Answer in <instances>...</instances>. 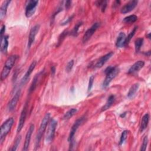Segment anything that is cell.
I'll use <instances>...</instances> for the list:
<instances>
[{
    "label": "cell",
    "mask_w": 151,
    "mask_h": 151,
    "mask_svg": "<svg viewBox=\"0 0 151 151\" xmlns=\"http://www.w3.org/2000/svg\"><path fill=\"white\" fill-rule=\"evenodd\" d=\"M27 110H28V106H27V103H25V104L24 105L23 109L21 111V115H20L19 123H18L17 130V133H19L21 132V130H22V129L24 125V123H25L27 114Z\"/></svg>",
    "instance_id": "9c48e42d"
},
{
    "label": "cell",
    "mask_w": 151,
    "mask_h": 151,
    "mask_svg": "<svg viewBox=\"0 0 151 151\" xmlns=\"http://www.w3.org/2000/svg\"><path fill=\"white\" fill-rule=\"evenodd\" d=\"M42 73V71H41V72H40V73H38V74H37L34 76V78H33V81H32V83H31V86H30L29 89V93L32 92V91L35 90V88H36L37 85L38 81V79H39L40 76V75H41V74Z\"/></svg>",
    "instance_id": "603a6c76"
},
{
    "label": "cell",
    "mask_w": 151,
    "mask_h": 151,
    "mask_svg": "<svg viewBox=\"0 0 151 151\" xmlns=\"http://www.w3.org/2000/svg\"><path fill=\"white\" fill-rule=\"evenodd\" d=\"M84 120V117H80L79 119H78L74 123V124L73 125L70 134H69V136L68 138V142L70 143V147H73V139H74V136L75 135V133L77 131V130L78 129V127L81 125V124L82 123V122H83Z\"/></svg>",
    "instance_id": "8992f818"
},
{
    "label": "cell",
    "mask_w": 151,
    "mask_h": 151,
    "mask_svg": "<svg viewBox=\"0 0 151 151\" xmlns=\"http://www.w3.org/2000/svg\"><path fill=\"white\" fill-rule=\"evenodd\" d=\"M94 76H91L90 78H89V81H88V88H87V92H90L92 88L93 85V83H94Z\"/></svg>",
    "instance_id": "d6a6232c"
},
{
    "label": "cell",
    "mask_w": 151,
    "mask_h": 151,
    "mask_svg": "<svg viewBox=\"0 0 151 151\" xmlns=\"http://www.w3.org/2000/svg\"><path fill=\"white\" fill-rule=\"evenodd\" d=\"M126 38V35L124 32H120L116 41V47L119 48H122L123 47H124Z\"/></svg>",
    "instance_id": "ac0fdd59"
},
{
    "label": "cell",
    "mask_w": 151,
    "mask_h": 151,
    "mask_svg": "<svg viewBox=\"0 0 151 151\" xmlns=\"http://www.w3.org/2000/svg\"><path fill=\"white\" fill-rule=\"evenodd\" d=\"M51 75L54 76L55 73V67L54 66H52L51 68Z\"/></svg>",
    "instance_id": "f35d334b"
},
{
    "label": "cell",
    "mask_w": 151,
    "mask_h": 151,
    "mask_svg": "<svg viewBox=\"0 0 151 151\" xmlns=\"http://www.w3.org/2000/svg\"><path fill=\"white\" fill-rule=\"evenodd\" d=\"M50 118V114L49 113H47L45 114V115L44 116V117H43V119L41 121V124L40 126L38 131L37 132V134L36 137H35V150H37L40 146V142L42 139V136L46 130V127H47V124L49 122Z\"/></svg>",
    "instance_id": "7a4b0ae2"
},
{
    "label": "cell",
    "mask_w": 151,
    "mask_h": 151,
    "mask_svg": "<svg viewBox=\"0 0 151 151\" xmlns=\"http://www.w3.org/2000/svg\"><path fill=\"white\" fill-rule=\"evenodd\" d=\"M149 120V114L148 113H146L143 116L142 119L141 124H140V131H143L146 129L148 125Z\"/></svg>",
    "instance_id": "7402d4cb"
},
{
    "label": "cell",
    "mask_w": 151,
    "mask_h": 151,
    "mask_svg": "<svg viewBox=\"0 0 151 151\" xmlns=\"http://www.w3.org/2000/svg\"><path fill=\"white\" fill-rule=\"evenodd\" d=\"M71 1H67L65 2V8L67 9H69L70 7L71 6Z\"/></svg>",
    "instance_id": "74e56055"
},
{
    "label": "cell",
    "mask_w": 151,
    "mask_h": 151,
    "mask_svg": "<svg viewBox=\"0 0 151 151\" xmlns=\"http://www.w3.org/2000/svg\"><path fill=\"white\" fill-rule=\"evenodd\" d=\"M139 87V83H135L133 84L131 87L130 88L128 93H127V97L129 99L133 98L134 96L135 95L136 93L138 90Z\"/></svg>",
    "instance_id": "ffe728a7"
},
{
    "label": "cell",
    "mask_w": 151,
    "mask_h": 151,
    "mask_svg": "<svg viewBox=\"0 0 151 151\" xmlns=\"http://www.w3.org/2000/svg\"><path fill=\"white\" fill-rule=\"evenodd\" d=\"M68 31L65 30L60 35L59 38H58V44H61L62 42V41H63V40L65 38V37H66V35L68 34Z\"/></svg>",
    "instance_id": "836d02e7"
},
{
    "label": "cell",
    "mask_w": 151,
    "mask_h": 151,
    "mask_svg": "<svg viewBox=\"0 0 151 151\" xmlns=\"http://www.w3.org/2000/svg\"><path fill=\"white\" fill-rule=\"evenodd\" d=\"M95 4L101 8V12H104L106 10V8L107 7V1H97L95 2Z\"/></svg>",
    "instance_id": "83f0119b"
},
{
    "label": "cell",
    "mask_w": 151,
    "mask_h": 151,
    "mask_svg": "<svg viewBox=\"0 0 151 151\" xmlns=\"http://www.w3.org/2000/svg\"><path fill=\"white\" fill-rule=\"evenodd\" d=\"M14 123V120L12 117L8 118L1 126L0 131V143L2 144L5 140L6 136L8 134L10 131L13 124Z\"/></svg>",
    "instance_id": "277c9868"
},
{
    "label": "cell",
    "mask_w": 151,
    "mask_h": 151,
    "mask_svg": "<svg viewBox=\"0 0 151 151\" xmlns=\"http://www.w3.org/2000/svg\"><path fill=\"white\" fill-rule=\"evenodd\" d=\"M100 22H96L93 24V25L89 29H88L85 32V34H84L82 39L83 42V43L86 42L91 37V36L94 34L96 31L100 27Z\"/></svg>",
    "instance_id": "ba28073f"
},
{
    "label": "cell",
    "mask_w": 151,
    "mask_h": 151,
    "mask_svg": "<svg viewBox=\"0 0 151 151\" xmlns=\"http://www.w3.org/2000/svg\"><path fill=\"white\" fill-rule=\"evenodd\" d=\"M137 1H130L126 4L120 9V12L122 14H127L134 9L137 4Z\"/></svg>",
    "instance_id": "5bb4252c"
},
{
    "label": "cell",
    "mask_w": 151,
    "mask_h": 151,
    "mask_svg": "<svg viewBox=\"0 0 151 151\" xmlns=\"http://www.w3.org/2000/svg\"><path fill=\"white\" fill-rule=\"evenodd\" d=\"M144 65H145V62L143 61L140 60V61H136L130 67V68L128 70L127 73L130 74H133L134 73H136L138 72L140 69H142Z\"/></svg>",
    "instance_id": "2e32d148"
},
{
    "label": "cell",
    "mask_w": 151,
    "mask_h": 151,
    "mask_svg": "<svg viewBox=\"0 0 151 151\" xmlns=\"http://www.w3.org/2000/svg\"><path fill=\"white\" fill-rule=\"evenodd\" d=\"M73 65H74V60H71V61H70L68 63H67V65H66V71H67V72H70L71 71V70H72V68H73Z\"/></svg>",
    "instance_id": "e575fe53"
},
{
    "label": "cell",
    "mask_w": 151,
    "mask_h": 151,
    "mask_svg": "<svg viewBox=\"0 0 151 151\" xmlns=\"http://www.w3.org/2000/svg\"><path fill=\"white\" fill-rule=\"evenodd\" d=\"M73 17H74V15H72L71 17H70L68 18L67 19V20H65L64 22H63V23H61V25H65L67 24L68 22H70L72 20Z\"/></svg>",
    "instance_id": "d590c367"
},
{
    "label": "cell",
    "mask_w": 151,
    "mask_h": 151,
    "mask_svg": "<svg viewBox=\"0 0 151 151\" xmlns=\"http://www.w3.org/2000/svg\"><path fill=\"white\" fill-rule=\"evenodd\" d=\"M20 94H21V91L20 90L17 91V93L14 96V97H12V99L10 100V101L8 104L7 109L9 111H12L15 109L17 103L19 100Z\"/></svg>",
    "instance_id": "7c38bea8"
},
{
    "label": "cell",
    "mask_w": 151,
    "mask_h": 151,
    "mask_svg": "<svg viewBox=\"0 0 151 151\" xmlns=\"http://www.w3.org/2000/svg\"><path fill=\"white\" fill-rule=\"evenodd\" d=\"M77 111V110L76 109L73 108L71 109L70 110H69L68 111H67L64 115L63 116V119L64 120H68L70 119L71 117H73Z\"/></svg>",
    "instance_id": "cb8c5ba5"
},
{
    "label": "cell",
    "mask_w": 151,
    "mask_h": 151,
    "mask_svg": "<svg viewBox=\"0 0 151 151\" xmlns=\"http://www.w3.org/2000/svg\"><path fill=\"white\" fill-rule=\"evenodd\" d=\"M40 25L39 24H37L34 25L30 30L29 37H28V48H29L31 45L34 42L35 36L37 34L39 29H40Z\"/></svg>",
    "instance_id": "30bf717a"
},
{
    "label": "cell",
    "mask_w": 151,
    "mask_h": 151,
    "mask_svg": "<svg viewBox=\"0 0 151 151\" xmlns=\"http://www.w3.org/2000/svg\"><path fill=\"white\" fill-rule=\"evenodd\" d=\"M36 64H37V62L36 61H34L31 63V64L29 65L27 72L25 73V74H24V76H23V77L22 78L21 80V84L22 86V85H24L28 81L30 75L31 74L32 72L33 71V70H34L35 66H36Z\"/></svg>",
    "instance_id": "4fadbf2b"
},
{
    "label": "cell",
    "mask_w": 151,
    "mask_h": 151,
    "mask_svg": "<svg viewBox=\"0 0 151 151\" xmlns=\"http://www.w3.org/2000/svg\"><path fill=\"white\" fill-rule=\"evenodd\" d=\"M125 115H126V113H123V114H122L120 115V117H124L125 116Z\"/></svg>",
    "instance_id": "ab89813d"
},
{
    "label": "cell",
    "mask_w": 151,
    "mask_h": 151,
    "mask_svg": "<svg viewBox=\"0 0 151 151\" xmlns=\"http://www.w3.org/2000/svg\"><path fill=\"white\" fill-rule=\"evenodd\" d=\"M57 126V122L55 120L52 119L50 122L45 136V142L47 143H50L53 140Z\"/></svg>",
    "instance_id": "5b68a950"
},
{
    "label": "cell",
    "mask_w": 151,
    "mask_h": 151,
    "mask_svg": "<svg viewBox=\"0 0 151 151\" xmlns=\"http://www.w3.org/2000/svg\"><path fill=\"white\" fill-rule=\"evenodd\" d=\"M113 55V52L111 51L106 54H105L104 55L102 56L101 57H100L98 61L96 62V63L95 64V65H94V67L96 68H101L106 62L107 60H109Z\"/></svg>",
    "instance_id": "9a60e30c"
},
{
    "label": "cell",
    "mask_w": 151,
    "mask_h": 151,
    "mask_svg": "<svg viewBox=\"0 0 151 151\" xmlns=\"http://www.w3.org/2000/svg\"><path fill=\"white\" fill-rule=\"evenodd\" d=\"M143 38H139L137 40H136L134 42V46H135V51L136 52L140 51V48L143 45Z\"/></svg>",
    "instance_id": "484cf974"
},
{
    "label": "cell",
    "mask_w": 151,
    "mask_h": 151,
    "mask_svg": "<svg viewBox=\"0 0 151 151\" xmlns=\"http://www.w3.org/2000/svg\"><path fill=\"white\" fill-rule=\"evenodd\" d=\"M137 19V17L135 15H131L125 17L123 19V22L126 24H132L136 22Z\"/></svg>",
    "instance_id": "d4e9b609"
},
{
    "label": "cell",
    "mask_w": 151,
    "mask_h": 151,
    "mask_svg": "<svg viewBox=\"0 0 151 151\" xmlns=\"http://www.w3.org/2000/svg\"><path fill=\"white\" fill-rule=\"evenodd\" d=\"M114 100H115L114 96V95H110L108 97L106 104L101 108V111H106V110L109 109L112 106V104H113V103L114 101Z\"/></svg>",
    "instance_id": "44dd1931"
},
{
    "label": "cell",
    "mask_w": 151,
    "mask_h": 151,
    "mask_svg": "<svg viewBox=\"0 0 151 151\" xmlns=\"http://www.w3.org/2000/svg\"><path fill=\"white\" fill-rule=\"evenodd\" d=\"M38 4V1L36 0H31L27 2L25 7V16L27 18L31 17L34 14Z\"/></svg>",
    "instance_id": "52a82bcc"
},
{
    "label": "cell",
    "mask_w": 151,
    "mask_h": 151,
    "mask_svg": "<svg viewBox=\"0 0 151 151\" xmlns=\"http://www.w3.org/2000/svg\"><path fill=\"white\" fill-rule=\"evenodd\" d=\"M5 31V25H3L1 28V31H0V34H1V36H3L4 35V33Z\"/></svg>",
    "instance_id": "8d00e7d4"
},
{
    "label": "cell",
    "mask_w": 151,
    "mask_h": 151,
    "mask_svg": "<svg viewBox=\"0 0 151 151\" xmlns=\"http://www.w3.org/2000/svg\"><path fill=\"white\" fill-rule=\"evenodd\" d=\"M119 68L117 66H109L105 69L104 73L106 76L102 83L103 88H106L109 86L112 80L119 74Z\"/></svg>",
    "instance_id": "6da1fadb"
},
{
    "label": "cell",
    "mask_w": 151,
    "mask_h": 151,
    "mask_svg": "<svg viewBox=\"0 0 151 151\" xmlns=\"http://www.w3.org/2000/svg\"><path fill=\"white\" fill-rule=\"evenodd\" d=\"M17 59V56L15 55H11L6 60L3 69L1 74V80H4L9 75L11 69L12 68L15 63Z\"/></svg>",
    "instance_id": "3957f363"
},
{
    "label": "cell",
    "mask_w": 151,
    "mask_h": 151,
    "mask_svg": "<svg viewBox=\"0 0 151 151\" xmlns=\"http://www.w3.org/2000/svg\"><path fill=\"white\" fill-rule=\"evenodd\" d=\"M83 25V22H77L76 25L74 26V27L73 28V30L71 31V35L73 36H74V37H76L78 35V29H79V28Z\"/></svg>",
    "instance_id": "f1b7e54d"
},
{
    "label": "cell",
    "mask_w": 151,
    "mask_h": 151,
    "mask_svg": "<svg viewBox=\"0 0 151 151\" xmlns=\"http://www.w3.org/2000/svg\"><path fill=\"white\" fill-rule=\"evenodd\" d=\"M150 33H149V34H148V35H147L149 39H150Z\"/></svg>",
    "instance_id": "60d3db41"
},
{
    "label": "cell",
    "mask_w": 151,
    "mask_h": 151,
    "mask_svg": "<svg viewBox=\"0 0 151 151\" xmlns=\"http://www.w3.org/2000/svg\"><path fill=\"white\" fill-rule=\"evenodd\" d=\"M128 133H129V132L127 130H124L122 132V133L121 134V136H120V141H119V145H122L124 143V142H125V140L127 139Z\"/></svg>",
    "instance_id": "f546056e"
},
{
    "label": "cell",
    "mask_w": 151,
    "mask_h": 151,
    "mask_svg": "<svg viewBox=\"0 0 151 151\" xmlns=\"http://www.w3.org/2000/svg\"><path fill=\"white\" fill-rule=\"evenodd\" d=\"M11 2V1L6 0V1H4L2 2L1 8H0V18H1V19H2L4 18V17L5 16L6 11H7L8 6H9Z\"/></svg>",
    "instance_id": "d6986e66"
},
{
    "label": "cell",
    "mask_w": 151,
    "mask_h": 151,
    "mask_svg": "<svg viewBox=\"0 0 151 151\" xmlns=\"http://www.w3.org/2000/svg\"><path fill=\"white\" fill-rule=\"evenodd\" d=\"M147 143H148V138L147 136H145L143 140V143L142 144L141 147H140V150L141 151H145L146 149L147 146Z\"/></svg>",
    "instance_id": "1f68e13d"
},
{
    "label": "cell",
    "mask_w": 151,
    "mask_h": 151,
    "mask_svg": "<svg viewBox=\"0 0 151 151\" xmlns=\"http://www.w3.org/2000/svg\"><path fill=\"white\" fill-rule=\"evenodd\" d=\"M8 47V36H1V51L4 54H6Z\"/></svg>",
    "instance_id": "e0dca14e"
},
{
    "label": "cell",
    "mask_w": 151,
    "mask_h": 151,
    "mask_svg": "<svg viewBox=\"0 0 151 151\" xmlns=\"http://www.w3.org/2000/svg\"><path fill=\"white\" fill-rule=\"evenodd\" d=\"M137 27H135L133 28V29L129 34V35H127V37H126V40H125V42H124V47L126 46L127 45H128V44L129 43L130 41L131 40V39L132 38V37L134 36V35L135 34V32H136V30H137Z\"/></svg>",
    "instance_id": "4316f807"
},
{
    "label": "cell",
    "mask_w": 151,
    "mask_h": 151,
    "mask_svg": "<svg viewBox=\"0 0 151 151\" xmlns=\"http://www.w3.org/2000/svg\"><path fill=\"white\" fill-rule=\"evenodd\" d=\"M34 130V125L33 124H31L29 126V127L27 132V134L25 136V142H24V147L22 148V150L26 151L28 149L29 143H30L31 138V135H32Z\"/></svg>",
    "instance_id": "8fae6325"
},
{
    "label": "cell",
    "mask_w": 151,
    "mask_h": 151,
    "mask_svg": "<svg viewBox=\"0 0 151 151\" xmlns=\"http://www.w3.org/2000/svg\"><path fill=\"white\" fill-rule=\"evenodd\" d=\"M21 140V136H18V137L15 139V142H14V144L10 150H12V151H15V150H16L17 149L18 146H19V143H20Z\"/></svg>",
    "instance_id": "4dcf8cb0"
}]
</instances>
